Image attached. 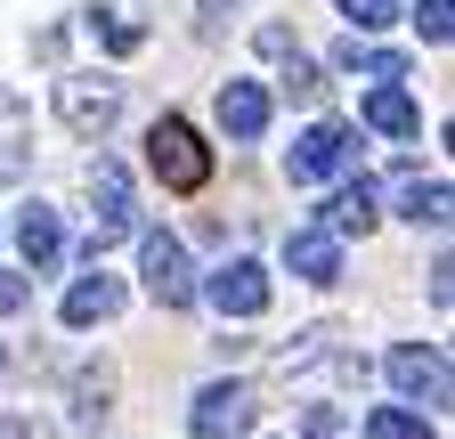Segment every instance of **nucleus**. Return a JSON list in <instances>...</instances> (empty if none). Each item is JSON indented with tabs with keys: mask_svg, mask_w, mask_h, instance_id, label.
<instances>
[{
	"mask_svg": "<svg viewBox=\"0 0 455 439\" xmlns=\"http://www.w3.org/2000/svg\"><path fill=\"white\" fill-rule=\"evenodd\" d=\"M147 163H155V180H163L171 196H196V188L212 180V155H204V139H196L180 115H163V123L147 131Z\"/></svg>",
	"mask_w": 455,
	"mask_h": 439,
	"instance_id": "obj_1",
	"label": "nucleus"
},
{
	"mask_svg": "<svg viewBox=\"0 0 455 439\" xmlns=\"http://www.w3.org/2000/svg\"><path fill=\"white\" fill-rule=\"evenodd\" d=\"M57 115H66L74 139H106L114 123H123V82L114 74H66L57 82Z\"/></svg>",
	"mask_w": 455,
	"mask_h": 439,
	"instance_id": "obj_2",
	"label": "nucleus"
},
{
	"mask_svg": "<svg viewBox=\"0 0 455 439\" xmlns=\"http://www.w3.org/2000/svg\"><path fill=\"white\" fill-rule=\"evenodd\" d=\"M350 163H358V131L350 123H309L293 139V155H284V172H293L301 188H317V180H341Z\"/></svg>",
	"mask_w": 455,
	"mask_h": 439,
	"instance_id": "obj_3",
	"label": "nucleus"
},
{
	"mask_svg": "<svg viewBox=\"0 0 455 439\" xmlns=\"http://www.w3.org/2000/svg\"><path fill=\"white\" fill-rule=\"evenodd\" d=\"M139 277H147V293H155L163 309H188V301H196V268H188V244L171 236V228H147V236H139Z\"/></svg>",
	"mask_w": 455,
	"mask_h": 439,
	"instance_id": "obj_4",
	"label": "nucleus"
},
{
	"mask_svg": "<svg viewBox=\"0 0 455 439\" xmlns=\"http://www.w3.org/2000/svg\"><path fill=\"white\" fill-rule=\"evenodd\" d=\"M90 204H98V212H90V244H82V252L98 260L106 244H123V236L139 228V212H131V180H123V163H98V172H90Z\"/></svg>",
	"mask_w": 455,
	"mask_h": 439,
	"instance_id": "obj_5",
	"label": "nucleus"
},
{
	"mask_svg": "<svg viewBox=\"0 0 455 439\" xmlns=\"http://www.w3.org/2000/svg\"><path fill=\"white\" fill-rule=\"evenodd\" d=\"M196 293H204L220 317H260V309H268V268H260L252 252H236V260H220Z\"/></svg>",
	"mask_w": 455,
	"mask_h": 439,
	"instance_id": "obj_6",
	"label": "nucleus"
},
{
	"mask_svg": "<svg viewBox=\"0 0 455 439\" xmlns=\"http://www.w3.org/2000/svg\"><path fill=\"white\" fill-rule=\"evenodd\" d=\"M188 431H196V439H244V431H252V391H244V382H204Z\"/></svg>",
	"mask_w": 455,
	"mask_h": 439,
	"instance_id": "obj_7",
	"label": "nucleus"
},
{
	"mask_svg": "<svg viewBox=\"0 0 455 439\" xmlns=\"http://www.w3.org/2000/svg\"><path fill=\"white\" fill-rule=\"evenodd\" d=\"M382 366H390V391L407 399V407H415V399H423V407H447V358H439V350H415V342H398Z\"/></svg>",
	"mask_w": 455,
	"mask_h": 439,
	"instance_id": "obj_8",
	"label": "nucleus"
},
{
	"mask_svg": "<svg viewBox=\"0 0 455 439\" xmlns=\"http://www.w3.org/2000/svg\"><path fill=\"white\" fill-rule=\"evenodd\" d=\"M284 268H293L301 285H333L341 277V236L333 228H293L284 236Z\"/></svg>",
	"mask_w": 455,
	"mask_h": 439,
	"instance_id": "obj_9",
	"label": "nucleus"
},
{
	"mask_svg": "<svg viewBox=\"0 0 455 439\" xmlns=\"http://www.w3.org/2000/svg\"><path fill=\"white\" fill-rule=\"evenodd\" d=\"M17 252H25L33 277H49V268H57V252H66V228H57V212H49V204H25V212H17Z\"/></svg>",
	"mask_w": 455,
	"mask_h": 439,
	"instance_id": "obj_10",
	"label": "nucleus"
},
{
	"mask_svg": "<svg viewBox=\"0 0 455 439\" xmlns=\"http://www.w3.org/2000/svg\"><path fill=\"white\" fill-rule=\"evenodd\" d=\"M114 309H123V285H114L106 268L90 260V277H74V285H66V325H106Z\"/></svg>",
	"mask_w": 455,
	"mask_h": 439,
	"instance_id": "obj_11",
	"label": "nucleus"
},
{
	"mask_svg": "<svg viewBox=\"0 0 455 439\" xmlns=\"http://www.w3.org/2000/svg\"><path fill=\"white\" fill-rule=\"evenodd\" d=\"M220 131L228 139H260L268 131V90L260 82H220Z\"/></svg>",
	"mask_w": 455,
	"mask_h": 439,
	"instance_id": "obj_12",
	"label": "nucleus"
},
{
	"mask_svg": "<svg viewBox=\"0 0 455 439\" xmlns=\"http://www.w3.org/2000/svg\"><path fill=\"white\" fill-rule=\"evenodd\" d=\"M366 131H382V139H415V131H423V106L398 90V82H374V98H366Z\"/></svg>",
	"mask_w": 455,
	"mask_h": 439,
	"instance_id": "obj_13",
	"label": "nucleus"
},
{
	"mask_svg": "<svg viewBox=\"0 0 455 439\" xmlns=\"http://www.w3.org/2000/svg\"><path fill=\"white\" fill-rule=\"evenodd\" d=\"M333 66H341V74H366V82H398V74H407V58H398V49H366L358 33L333 49Z\"/></svg>",
	"mask_w": 455,
	"mask_h": 439,
	"instance_id": "obj_14",
	"label": "nucleus"
},
{
	"mask_svg": "<svg viewBox=\"0 0 455 439\" xmlns=\"http://www.w3.org/2000/svg\"><path fill=\"white\" fill-rule=\"evenodd\" d=\"M325 228H333V236H366V228H374V188H366V180H358V188H333Z\"/></svg>",
	"mask_w": 455,
	"mask_h": 439,
	"instance_id": "obj_15",
	"label": "nucleus"
},
{
	"mask_svg": "<svg viewBox=\"0 0 455 439\" xmlns=\"http://www.w3.org/2000/svg\"><path fill=\"white\" fill-rule=\"evenodd\" d=\"M366 439H431V423L415 407H374L366 415Z\"/></svg>",
	"mask_w": 455,
	"mask_h": 439,
	"instance_id": "obj_16",
	"label": "nucleus"
},
{
	"mask_svg": "<svg viewBox=\"0 0 455 439\" xmlns=\"http://www.w3.org/2000/svg\"><path fill=\"white\" fill-rule=\"evenodd\" d=\"M74 423H106V374H82L74 382Z\"/></svg>",
	"mask_w": 455,
	"mask_h": 439,
	"instance_id": "obj_17",
	"label": "nucleus"
},
{
	"mask_svg": "<svg viewBox=\"0 0 455 439\" xmlns=\"http://www.w3.org/2000/svg\"><path fill=\"white\" fill-rule=\"evenodd\" d=\"M341 17H350L358 33H382V25L398 17V0H341Z\"/></svg>",
	"mask_w": 455,
	"mask_h": 439,
	"instance_id": "obj_18",
	"label": "nucleus"
},
{
	"mask_svg": "<svg viewBox=\"0 0 455 439\" xmlns=\"http://www.w3.org/2000/svg\"><path fill=\"white\" fill-rule=\"evenodd\" d=\"M407 220H431V228H439V220H447V180L415 188V196H407Z\"/></svg>",
	"mask_w": 455,
	"mask_h": 439,
	"instance_id": "obj_19",
	"label": "nucleus"
},
{
	"mask_svg": "<svg viewBox=\"0 0 455 439\" xmlns=\"http://www.w3.org/2000/svg\"><path fill=\"white\" fill-rule=\"evenodd\" d=\"M325 342H333V325H309V334H293V350H284V374L309 366V358H325Z\"/></svg>",
	"mask_w": 455,
	"mask_h": 439,
	"instance_id": "obj_20",
	"label": "nucleus"
},
{
	"mask_svg": "<svg viewBox=\"0 0 455 439\" xmlns=\"http://www.w3.org/2000/svg\"><path fill=\"white\" fill-rule=\"evenodd\" d=\"M447 9H455V0H415V25H423V41H447V33H455V17H447Z\"/></svg>",
	"mask_w": 455,
	"mask_h": 439,
	"instance_id": "obj_21",
	"label": "nucleus"
},
{
	"mask_svg": "<svg viewBox=\"0 0 455 439\" xmlns=\"http://www.w3.org/2000/svg\"><path fill=\"white\" fill-rule=\"evenodd\" d=\"M90 33H106V49H139V41H147L131 17H90Z\"/></svg>",
	"mask_w": 455,
	"mask_h": 439,
	"instance_id": "obj_22",
	"label": "nucleus"
},
{
	"mask_svg": "<svg viewBox=\"0 0 455 439\" xmlns=\"http://www.w3.org/2000/svg\"><path fill=\"white\" fill-rule=\"evenodd\" d=\"M284 90H301V98H317L325 82H317V66H309V58H293V66H284Z\"/></svg>",
	"mask_w": 455,
	"mask_h": 439,
	"instance_id": "obj_23",
	"label": "nucleus"
},
{
	"mask_svg": "<svg viewBox=\"0 0 455 439\" xmlns=\"http://www.w3.org/2000/svg\"><path fill=\"white\" fill-rule=\"evenodd\" d=\"M25 293H33L25 277H0V317H17V309H25Z\"/></svg>",
	"mask_w": 455,
	"mask_h": 439,
	"instance_id": "obj_24",
	"label": "nucleus"
},
{
	"mask_svg": "<svg viewBox=\"0 0 455 439\" xmlns=\"http://www.w3.org/2000/svg\"><path fill=\"white\" fill-rule=\"evenodd\" d=\"M301 431H309V439H333V431H341V415H333V407H309V423H301Z\"/></svg>",
	"mask_w": 455,
	"mask_h": 439,
	"instance_id": "obj_25",
	"label": "nucleus"
},
{
	"mask_svg": "<svg viewBox=\"0 0 455 439\" xmlns=\"http://www.w3.org/2000/svg\"><path fill=\"white\" fill-rule=\"evenodd\" d=\"M196 9H204V25H220L228 9H236V0H196Z\"/></svg>",
	"mask_w": 455,
	"mask_h": 439,
	"instance_id": "obj_26",
	"label": "nucleus"
}]
</instances>
